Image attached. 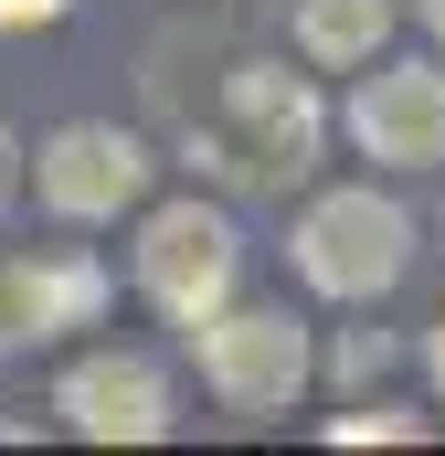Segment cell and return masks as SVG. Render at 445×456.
Returning a JSON list of instances; mask_svg holds the SVG:
<instances>
[{"label":"cell","instance_id":"1","mask_svg":"<svg viewBox=\"0 0 445 456\" xmlns=\"http://www.w3.org/2000/svg\"><path fill=\"white\" fill-rule=\"evenodd\" d=\"M319 149H329V107L287 64H233L222 96L202 107V127H191V159L222 191H255V202H287L319 170Z\"/></svg>","mask_w":445,"mask_h":456},{"label":"cell","instance_id":"2","mask_svg":"<svg viewBox=\"0 0 445 456\" xmlns=\"http://www.w3.org/2000/svg\"><path fill=\"white\" fill-rule=\"evenodd\" d=\"M287 255H297V276H308L319 297L371 308V297H392V287L414 276V213H403L392 191L350 181V191H319V202L297 213Z\"/></svg>","mask_w":445,"mask_h":456},{"label":"cell","instance_id":"3","mask_svg":"<svg viewBox=\"0 0 445 456\" xmlns=\"http://www.w3.org/2000/svg\"><path fill=\"white\" fill-rule=\"evenodd\" d=\"M233 287H244V233L213 202H159L138 224V297L170 330H202L213 308H233Z\"/></svg>","mask_w":445,"mask_h":456},{"label":"cell","instance_id":"4","mask_svg":"<svg viewBox=\"0 0 445 456\" xmlns=\"http://www.w3.org/2000/svg\"><path fill=\"white\" fill-rule=\"evenodd\" d=\"M191 350H202L213 403H233V414H287V403L308 393V371H319L297 308H213V319L191 330Z\"/></svg>","mask_w":445,"mask_h":456},{"label":"cell","instance_id":"5","mask_svg":"<svg viewBox=\"0 0 445 456\" xmlns=\"http://www.w3.org/2000/svg\"><path fill=\"white\" fill-rule=\"evenodd\" d=\"M149 138H127L107 117H75V127H53L43 149H32V202L53 213V224H117V213H138L149 202Z\"/></svg>","mask_w":445,"mask_h":456},{"label":"cell","instance_id":"6","mask_svg":"<svg viewBox=\"0 0 445 456\" xmlns=\"http://www.w3.org/2000/svg\"><path fill=\"white\" fill-rule=\"evenodd\" d=\"M339 127L371 170H445V75L435 64H371L350 86Z\"/></svg>","mask_w":445,"mask_h":456},{"label":"cell","instance_id":"7","mask_svg":"<svg viewBox=\"0 0 445 456\" xmlns=\"http://www.w3.org/2000/svg\"><path fill=\"white\" fill-rule=\"evenodd\" d=\"M53 414L64 436L85 446H159L170 436V371L149 350H85L64 382H53Z\"/></svg>","mask_w":445,"mask_h":456},{"label":"cell","instance_id":"8","mask_svg":"<svg viewBox=\"0 0 445 456\" xmlns=\"http://www.w3.org/2000/svg\"><path fill=\"white\" fill-rule=\"evenodd\" d=\"M107 297H117V276L96 255H64V244L0 255V350H53L64 330H96Z\"/></svg>","mask_w":445,"mask_h":456},{"label":"cell","instance_id":"9","mask_svg":"<svg viewBox=\"0 0 445 456\" xmlns=\"http://www.w3.org/2000/svg\"><path fill=\"white\" fill-rule=\"evenodd\" d=\"M392 32V0H297V53L308 64H371Z\"/></svg>","mask_w":445,"mask_h":456},{"label":"cell","instance_id":"10","mask_svg":"<svg viewBox=\"0 0 445 456\" xmlns=\"http://www.w3.org/2000/svg\"><path fill=\"white\" fill-rule=\"evenodd\" d=\"M425 436V414H403V403H371V414H329V446H414Z\"/></svg>","mask_w":445,"mask_h":456},{"label":"cell","instance_id":"11","mask_svg":"<svg viewBox=\"0 0 445 456\" xmlns=\"http://www.w3.org/2000/svg\"><path fill=\"white\" fill-rule=\"evenodd\" d=\"M21 191H32V149H21V138H11V127H0V213H11V202H21Z\"/></svg>","mask_w":445,"mask_h":456},{"label":"cell","instance_id":"12","mask_svg":"<svg viewBox=\"0 0 445 456\" xmlns=\"http://www.w3.org/2000/svg\"><path fill=\"white\" fill-rule=\"evenodd\" d=\"M75 0H0V32H43V21H64Z\"/></svg>","mask_w":445,"mask_h":456},{"label":"cell","instance_id":"13","mask_svg":"<svg viewBox=\"0 0 445 456\" xmlns=\"http://www.w3.org/2000/svg\"><path fill=\"white\" fill-rule=\"evenodd\" d=\"M382 361H392V340H382V330H371V340H350V350H339V382H371V371H382Z\"/></svg>","mask_w":445,"mask_h":456},{"label":"cell","instance_id":"14","mask_svg":"<svg viewBox=\"0 0 445 456\" xmlns=\"http://www.w3.org/2000/svg\"><path fill=\"white\" fill-rule=\"evenodd\" d=\"M425 361H435V382H445V319H435V340H425Z\"/></svg>","mask_w":445,"mask_h":456},{"label":"cell","instance_id":"15","mask_svg":"<svg viewBox=\"0 0 445 456\" xmlns=\"http://www.w3.org/2000/svg\"><path fill=\"white\" fill-rule=\"evenodd\" d=\"M425 32H435V43H445V0H425Z\"/></svg>","mask_w":445,"mask_h":456}]
</instances>
